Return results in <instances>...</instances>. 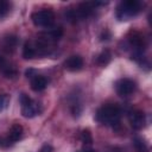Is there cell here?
<instances>
[{
  "mask_svg": "<svg viewBox=\"0 0 152 152\" xmlns=\"http://www.w3.org/2000/svg\"><path fill=\"white\" fill-rule=\"evenodd\" d=\"M121 118V110L116 104L107 103L101 106L95 114V120L102 125L107 126H116L120 122Z\"/></svg>",
  "mask_w": 152,
  "mask_h": 152,
  "instance_id": "6da1fadb",
  "label": "cell"
},
{
  "mask_svg": "<svg viewBox=\"0 0 152 152\" xmlns=\"http://www.w3.org/2000/svg\"><path fill=\"white\" fill-rule=\"evenodd\" d=\"M141 10V2L137 0L121 1L116 8V18L119 20H128L129 18L137 15Z\"/></svg>",
  "mask_w": 152,
  "mask_h": 152,
  "instance_id": "7a4b0ae2",
  "label": "cell"
},
{
  "mask_svg": "<svg viewBox=\"0 0 152 152\" xmlns=\"http://www.w3.org/2000/svg\"><path fill=\"white\" fill-rule=\"evenodd\" d=\"M19 102L21 104V114L24 118H33L40 113L39 104L34 102L28 95L26 94H20L19 96Z\"/></svg>",
  "mask_w": 152,
  "mask_h": 152,
  "instance_id": "3957f363",
  "label": "cell"
},
{
  "mask_svg": "<svg viewBox=\"0 0 152 152\" xmlns=\"http://www.w3.org/2000/svg\"><path fill=\"white\" fill-rule=\"evenodd\" d=\"M31 19L36 26L49 27L55 21V13L51 10H40L32 13Z\"/></svg>",
  "mask_w": 152,
  "mask_h": 152,
  "instance_id": "277c9868",
  "label": "cell"
},
{
  "mask_svg": "<svg viewBox=\"0 0 152 152\" xmlns=\"http://www.w3.org/2000/svg\"><path fill=\"white\" fill-rule=\"evenodd\" d=\"M135 90V83L134 81L129 78H120L115 82V91L119 96H128Z\"/></svg>",
  "mask_w": 152,
  "mask_h": 152,
  "instance_id": "5b68a950",
  "label": "cell"
},
{
  "mask_svg": "<svg viewBox=\"0 0 152 152\" xmlns=\"http://www.w3.org/2000/svg\"><path fill=\"white\" fill-rule=\"evenodd\" d=\"M127 39H128V43L135 49L137 52H142V50L146 46L144 36L140 32H138V31H131L128 33Z\"/></svg>",
  "mask_w": 152,
  "mask_h": 152,
  "instance_id": "8992f818",
  "label": "cell"
},
{
  "mask_svg": "<svg viewBox=\"0 0 152 152\" xmlns=\"http://www.w3.org/2000/svg\"><path fill=\"white\" fill-rule=\"evenodd\" d=\"M18 46V37L13 34H7L1 38L0 40V48L2 51L7 53H12Z\"/></svg>",
  "mask_w": 152,
  "mask_h": 152,
  "instance_id": "52a82bcc",
  "label": "cell"
},
{
  "mask_svg": "<svg viewBox=\"0 0 152 152\" xmlns=\"http://www.w3.org/2000/svg\"><path fill=\"white\" fill-rule=\"evenodd\" d=\"M128 119H129V124L134 129H141L145 124H146V119H145V114L140 110H133L128 114Z\"/></svg>",
  "mask_w": 152,
  "mask_h": 152,
  "instance_id": "ba28073f",
  "label": "cell"
},
{
  "mask_svg": "<svg viewBox=\"0 0 152 152\" xmlns=\"http://www.w3.org/2000/svg\"><path fill=\"white\" fill-rule=\"evenodd\" d=\"M82 66H83V59L78 55L70 56L64 61V68L69 71H78L82 69Z\"/></svg>",
  "mask_w": 152,
  "mask_h": 152,
  "instance_id": "9c48e42d",
  "label": "cell"
},
{
  "mask_svg": "<svg viewBox=\"0 0 152 152\" xmlns=\"http://www.w3.org/2000/svg\"><path fill=\"white\" fill-rule=\"evenodd\" d=\"M0 72H1L5 77H8V78H13V77L17 75L15 68H14L11 63H8V62L6 61V58L2 57L1 55H0Z\"/></svg>",
  "mask_w": 152,
  "mask_h": 152,
  "instance_id": "30bf717a",
  "label": "cell"
},
{
  "mask_svg": "<svg viewBox=\"0 0 152 152\" xmlns=\"http://www.w3.org/2000/svg\"><path fill=\"white\" fill-rule=\"evenodd\" d=\"M30 80H31V88H32V90H34V91H42V90H44V89L46 88V86H48L46 78H45L44 76H42V75L36 74V75L32 76Z\"/></svg>",
  "mask_w": 152,
  "mask_h": 152,
  "instance_id": "8fae6325",
  "label": "cell"
},
{
  "mask_svg": "<svg viewBox=\"0 0 152 152\" xmlns=\"http://www.w3.org/2000/svg\"><path fill=\"white\" fill-rule=\"evenodd\" d=\"M36 56H37V51H36L33 42H30V40L26 42L24 44V48H23V57L25 59H31Z\"/></svg>",
  "mask_w": 152,
  "mask_h": 152,
  "instance_id": "7c38bea8",
  "label": "cell"
},
{
  "mask_svg": "<svg viewBox=\"0 0 152 152\" xmlns=\"http://www.w3.org/2000/svg\"><path fill=\"white\" fill-rule=\"evenodd\" d=\"M23 135V127L19 125V124H15L13 125L11 128H10V132H8V140L14 142V141H18Z\"/></svg>",
  "mask_w": 152,
  "mask_h": 152,
  "instance_id": "4fadbf2b",
  "label": "cell"
},
{
  "mask_svg": "<svg viewBox=\"0 0 152 152\" xmlns=\"http://www.w3.org/2000/svg\"><path fill=\"white\" fill-rule=\"evenodd\" d=\"M110 58H112L110 52H109L108 50H104V51H102V52L97 56L96 62H97V64H99V65L104 66V65H107V64L110 62Z\"/></svg>",
  "mask_w": 152,
  "mask_h": 152,
  "instance_id": "5bb4252c",
  "label": "cell"
},
{
  "mask_svg": "<svg viewBox=\"0 0 152 152\" xmlns=\"http://www.w3.org/2000/svg\"><path fill=\"white\" fill-rule=\"evenodd\" d=\"M133 146L137 152H148V147H147L146 142L139 137H135L133 139Z\"/></svg>",
  "mask_w": 152,
  "mask_h": 152,
  "instance_id": "9a60e30c",
  "label": "cell"
},
{
  "mask_svg": "<svg viewBox=\"0 0 152 152\" xmlns=\"http://www.w3.org/2000/svg\"><path fill=\"white\" fill-rule=\"evenodd\" d=\"M81 141L86 145H91L93 144V137L89 129H83L81 133Z\"/></svg>",
  "mask_w": 152,
  "mask_h": 152,
  "instance_id": "2e32d148",
  "label": "cell"
},
{
  "mask_svg": "<svg viewBox=\"0 0 152 152\" xmlns=\"http://www.w3.org/2000/svg\"><path fill=\"white\" fill-rule=\"evenodd\" d=\"M11 8V4L6 0H0V18L7 15V13L10 12Z\"/></svg>",
  "mask_w": 152,
  "mask_h": 152,
  "instance_id": "e0dca14e",
  "label": "cell"
},
{
  "mask_svg": "<svg viewBox=\"0 0 152 152\" xmlns=\"http://www.w3.org/2000/svg\"><path fill=\"white\" fill-rule=\"evenodd\" d=\"M8 102H10V97L4 94V95H0V112L4 110L7 106H8Z\"/></svg>",
  "mask_w": 152,
  "mask_h": 152,
  "instance_id": "ac0fdd59",
  "label": "cell"
},
{
  "mask_svg": "<svg viewBox=\"0 0 152 152\" xmlns=\"http://www.w3.org/2000/svg\"><path fill=\"white\" fill-rule=\"evenodd\" d=\"M52 151H53V147L51 145H49V144L43 145L40 147V150H39V152H52Z\"/></svg>",
  "mask_w": 152,
  "mask_h": 152,
  "instance_id": "d6986e66",
  "label": "cell"
},
{
  "mask_svg": "<svg viewBox=\"0 0 152 152\" xmlns=\"http://www.w3.org/2000/svg\"><path fill=\"white\" fill-rule=\"evenodd\" d=\"M80 152H95L94 150H90V148H88V150H83V151H80Z\"/></svg>",
  "mask_w": 152,
  "mask_h": 152,
  "instance_id": "ffe728a7",
  "label": "cell"
}]
</instances>
